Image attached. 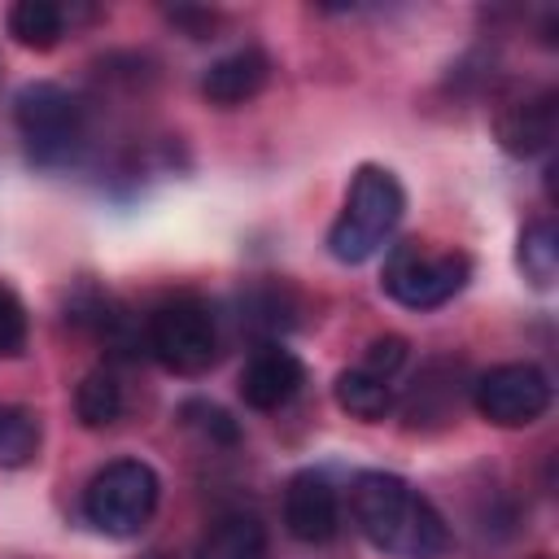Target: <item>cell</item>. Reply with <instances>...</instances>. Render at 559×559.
Listing matches in <instances>:
<instances>
[{
	"instance_id": "6da1fadb",
	"label": "cell",
	"mask_w": 559,
	"mask_h": 559,
	"mask_svg": "<svg viewBox=\"0 0 559 559\" xmlns=\"http://www.w3.org/2000/svg\"><path fill=\"white\" fill-rule=\"evenodd\" d=\"M349 511L358 533L393 559H441L450 550V528L441 511L393 472H358L349 489Z\"/></svg>"
},
{
	"instance_id": "7a4b0ae2",
	"label": "cell",
	"mask_w": 559,
	"mask_h": 559,
	"mask_svg": "<svg viewBox=\"0 0 559 559\" xmlns=\"http://www.w3.org/2000/svg\"><path fill=\"white\" fill-rule=\"evenodd\" d=\"M406 214V192L393 170L384 166H358L345 192V210L328 227V253L345 266H358L384 249V240L397 231Z\"/></svg>"
},
{
	"instance_id": "3957f363",
	"label": "cell",
	"mask_w": 559,
	"mask_h": 559,
	"mask_svg": "<svg viewBox=\"0 0 559 559\" xmlns=\"http://www.w3.org/2000/svg\"><path fill=\"white\" fill-rule=\"evenodd\" d=\"M13 122L26 148V162L39 170L70 166L87 144V109L83 100L61 83H26L13 96Z\"/></svg>"
},
{
	"instance_id": "277c9868",
	"label": "cell",
	"mask_w": 559,
	"mask_h": 559,
	"mask_svg": "<svg viewBox=\"0 0 559 559\" xmlns=\"http://www.w3.org/2000/svg\"><path fill=\"white\" fill-rule=\"evenodd\" d=\"M157 502H162V480L144 459H114L83 489V515L105 537L144 533Z\"/></svg>"
},
{
	"instance_id": "5b68a950",
	"label": "cell",
	"mask_w": 559,
	"mask_h": 559,
	"mask_svg": "<svg viewBox=\"0 0 559 559\" xmlns=\"http://www.w3.org/2000/svg\"><path fill=\"white\" fill-rule=\"evenodd\" d=\"M472 280V258L459 249H428L424 240L389 245L380 288L406 310H437L463 293Z\"/></svg>"
},
{
	"instance_id": "8992f818",
	"label": "cell",
	"mask_w": 559,
	"mask_h": 559,
	"mask_svg": "<svg viewBox=\"0 0 559 559\" xmlns=\"http://www.w3.org/2000/svg\"><path fill=\"white\" fill-rule=\"evenodd\" d=\"M144 345L148 354L175 371V376H201L218 358V323L214 310L201 297H166L144 319Z\"/></svg>"
},
{
	"instance_id": "52a82bcc",
	"label": "cell",
	"mask_w": 559,
	"mask_h": 559,
	"mask_svg": "<svg viewBox=\"0 0 559 559\" xmlns=\"http://www.w3.org/2000/svg\"><path fill=\"white\" fill-rule=\"evenodd\" d=\"M472 406L493 428H528L550 411V376L533 362H498L472 380Z\"/></svg>"
},
{
	"instance_id": "ba28073f",
	"label": "cell",
	"mask_w": 559,
	"mask_h": 559,
	"mask_svg": "<svg viewBox=\"0 0 559 559\" xmlns=\"http://www.w3.org/2000/svg\"><path fill=\"white\" fill-rule=\"evenodd\" d=\"M301 384H306V362L293 349H284L280 341H262L249 354L236 389H240L245 406H253V411H280V406H288L301 393Z\"/></svg>"
},
{
	"instance_id": "9c48e42d",
	"label": "cell",
	"mask_w": 559,
	"mask_h": 559,
	"mask_svg": "<svg viewBox=\"0 0 559 559\" xmlns=\"http://www.w3.org/2000/svg\"><path fill=\"white\" fill-rule=\"evenodd\" d=\"M284 528L306 542V546H323L336 537L341 528V502L336 489L323 472H297L284 489Z\"/></svg>"
},
{
	"instance_id": "30bf717a",
	"label": "cell",
	"mask_w": 559,
	"mask_h": 559,
	"mask_svg": "<svg viewBox=\"0 0 559 559\" xmlns=\"http://www.w3.org/2000/svg\"><path fill=\"white\" fill-rule=\"evenodd\" d=\"M493 135H498L502 153H511V157L546 153L550 140H555V92H537V96L511 100L493 118Z\"/></svg>"
},
{
	"instance_id": "8fae6325",
	"label": "cell",
	"mask_w": 559,
	"mask_h": 559,
	"mask_svg": "<svg viewBox=\"0 0 559 559\" xmlns=\"http://www.w3.org/2000/svg\"><path fill=\"white\" fill-rule=\"evenodd\" d=\"M266 79H271V57L249 44V48H236V52L218 57V61L205 70L201 96H205L210 105H218V109H231V105L253 100V96L266 87Z\"/></svg>"
},
{
	"instance_id": "7c38bea8",
	"label": "cell",
	"mask_w": 559,
	"mask_h": 559,
	"mask_svg": "<svg viewBox=\"0 0 559 559\" xmlns=\"http://www.w3.org/2000/svg\"><path fill=\"white\" fill-rule=\"evenodd\" d=\"M192 559H266V528L258 515L231 511L201 533Z\"/></svg>"
},
{
	"instance_id": "4fadbf2b",
	"label": "cell",
	"mask_w": 559,
	"mask_h": 559,
	"mask_svg": "<svg viewBox=\"0 0 559 559\" xmlns=\"http://www.w3.org/2000/svg\"><path fill=\"white\" fill-rule=\"evenodd\" d=\"M332 397H336V406L345 411V415H354V419H362V424H380L389 411H393V380H380V376H371V371H362V367H349V371H341L336 376V384H332Z\"/></svg>"
},
{
	"instance_id": "5bb4252c",
	"label": "cell",
	"mask_w": 559,
	"mask_h": 559,
	"mask_svg": "<svg viewBox=\"0 0 559 559\" xmlns=\"http://www.w3.org/2000/svg\"><path fill=\"white\" fill-rule=\"evenodd\" d=\"M4 26H9L13 44H22V48H31V52H48V48H57L61 35H66V9L52 4V0H17V4L9 9Z\"/></svg>"
},
{
	"instance_id": "9a60e30c",
	"label": "cell",
	"mask_w": 559,
	"mask_h": 559,
	"mask_svg": "<svg viewBox=\"0 0 559 559\" xmlns=\"http://www.w3.org/2000/svg\"><path fill=\"white\" fill-rule=\"evenodd\" d=\"M74 415L92 432L118 424V415H122V384H118V376L109 367H96V371H87L79 380V389H74Z\"/></svg>"
},
{
	"instance_id": "2e32d148",
	"label": "cell",
	"mask_w": 559,
	"mask_h": 559,
	"mask_svg": "<svg viewBox=\"0 0 559 559\" xmlns=\"http://www.w3.org/2000/svg\"><path fill=\"white\" fill-rule=\"evenodd\" d=\"M39 441H44L39 415H35L31 406L0 402V467H9V472H13V467L35 463Z\"/></svg>"
},
{
	"instance_id": "e0dca14e",
	"label": "cell",
	"mask_w": 559,
	"mask_h": 559,
	"mask_svg": "<svg viewBox=\"0 0 559 559\" xmlns=\"http://www.w3.org/2000/svg\"><path fill=\"white\" fill-rule=\"evenodd\" d=\"M515 262H520L524 280H533L537 288H550L555 284V275H559V231H555L550 218H533L520 231Z\"/></svg>"
},
{
	"instance_id": "ac0fdd59",
	"label": "cell",
	"mask_w": 559,
	"mask_h": 559,
	"mask_svg": "<svg viewBox=\"0 0 559 559\" xmlns=\"http://www.w3.org/2000/svg\"><path fill=\"white\" fill-rule=\"evenodd\" d=\"M293 306H288V293L284 288H253L245 293V323L258 328L262 336H275L284 328H293Z\"/></svg>"
},
{
	"instance_id": "d6986e66",
	"label": "cell",
	"mask_w": 559,
	"mask_h": 559,
	"mask_svg": "<svg viewBox=\"0 0 559 559\" xmlns=\"http://www.w3.org/2000/svg\"><path fill=\"white\" fill-rule=\"evenodd\" d=\"M179 419H183L188 428H197L201 437H210L214 445H236V441H240L236 419H231L223 406H214V402L192 397V402H183V406H179Z\"/></svg>"
},
{
	"instance_id": "ffe728a7",
	"label": "cell",
	"mask_w": 559,
	"mask_h": 559,
	"mask_svg": "<svg viewBox=\"0 0 559 559\" xmlns=\"http://www.w3.org/2000/svg\"><path fill=\"white\" fill-rule=\"evenodd\" d=\"M406 358H411V345L402 341V336H376L371 345H367V354H362V371H371V376H380V380H393L402 367H406Z\"/></svg>"
},
{
	"instance_id": "44dd1931",
	"label": "cell",
	"mask_w": 559,
	"mask_h": 559,
	"mask_svg": "<svg viewBox=\"0 0 559 559\" xmlns=\"http://www.w3.org/2000/svg\"><path fill=\"white\" fill-rule=\"evenodd\" d=\"M22 349H26V310L0 284V358H17Z\"/></svg>"
},
{
	"instance_id": "7402d4cb",
	"label": "cell",
	"mask_w": 559,
	"mask_h": 559,
	"mask_svg": "<svg viewBox=\"0 0 559 559\" xmlns=\"http://www.w3.org/2000/svg\"><path fill=\"white\" fill-rule=\"evenodd\" d=\"M166 17H170L175 26H183V31H188V39H210V31H214V22H218L210 9H188V4L170 9Z\"/></svg>"
}]
</instances>
